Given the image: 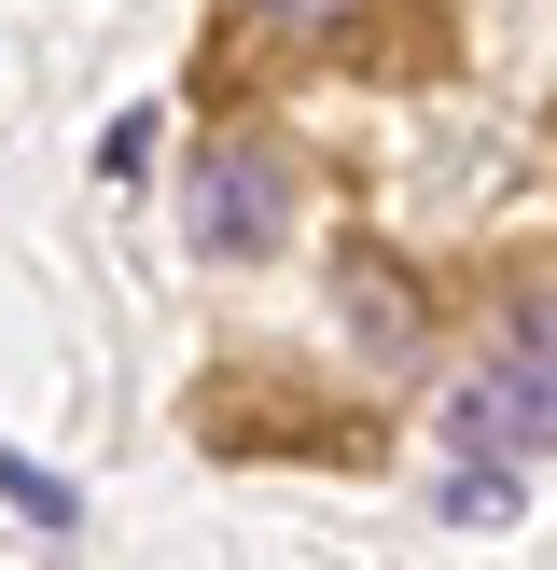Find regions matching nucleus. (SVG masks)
Returning <instances> with one entry per match:
<instances>
[{"label": "nucleus", "mask_w": 557, "mask_h": 570, "mask_svg": "<svg viewBox=\"0 0 557 570\" xmlns=\"http://www.w3.org/2000/svg\"><path fill=\"white\" fill-rule=\"evenodd\" d=\"M446 432H460L473 460H488V445L501 460H516V445H557V293H529L516 334H501V362L446 390Z\"/></svg>", "instance_id": "f257e3e1"}, {"label": "nucleus", "mask_w": 557, "mask_h": 570, "mask_svg": "<svg viewBox=\"0 0 557 570\" xmlns=\"http://www.w3.org/2000/svg\"><path fill=\"white\" fill-rule=\"evenodd\" d=\"M278 223H293V167H278V139H223V154L195 167V250L251 265V250H278Z\"/></svg>", "instance_id": "f03ea898"}, {"label": "nucleus", "mask_w": 557, "mask_h": 570, "mask_svg": "<svg viewBox=\"0 0 557 570\" xmlns=\"http://www.w3.org/2000/svg\"><path fill=\"white\" fill-rule=\"evenodd\" d=\"M0 501H14V515H28V529H70V515H84V501H70V488H56V473H42V460H14V445H0Z\"/></svg>", "instance_id": "7ed1b4c3"}, {"label": "nucleus", "mask_w": 557, "mask_h": 570, "mask_svg": "<svg viewBox=\"0 0 557 570\" xmlns=\"http://www.w3.org/2000/svg\"><path fill=\"white\" fill-rule=\"evenodd\" d=\"M446 515H460V529H516V473H488V460H473L460 488H446Z\"/></svg>", "instance_id": "20e7f679"}, {"label": "nucleus", "mask_w": 557, "mask_h": 570, "mask_svg": "<svg viewBox=\"0 0 557 570\" xmlns=\"http://www.w3.org/2000/svg\"><path fill=\"white\" fill-rule=\"evenodd\" d=\"M251 14H265V28H278V42H334V28H349V14H362V0H251Z\"/></svg>", "instance_id": "39448f33"}]
</instances>
